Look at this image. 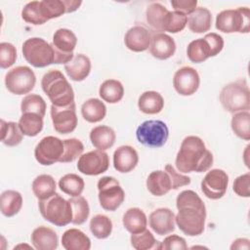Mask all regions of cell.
Instances as JSON below:
<instances>
[{
    "label": "cell",
    "mask_w": 250,
    "mask_h": 250,
    "mask_svg": "<svg viewBox=\"0 0 250 250\" xmlns=\"http://www.w3.org/2000/svg\"><path fill=\"white\" fill-rule=\"evenodd\" d=\"M176 168L182 173H201L213 165V155L202 139L197 136L186 137L180 146L175 160Z\"/></svg>",
    "instance_id": "6da1fadb"
},
{
    "label": "cell",
    "mask_w": 250,
    "mask_h": 250,
    "mask_svg": "<svg viewBox=\"0 0 250 250\" xmlns=\"http://www.w3.org/2000/svg\"><path fill=\"white\" fill-rule=\"evenodd\" d=\"M41 87L55 106H67L74 103L73 89L59 69L46 72L42 77Z\"/></svg>",
    "instance_id": "7a4b0ae2"
},
{
    "label": "cell",
    "mask_w": 250,
    "mask_h": 250,
    "mask_svg": "<svg viewBox=\"0 0 250 250\" xmlns=\"http://www.w3.org/2000/svg\"><path fill=\"white\" fill-rule=\"evenodd\" d=\"M223 107L230 112L248 111L250 108V91L246 79L240 78L223 87L220 93Z\"/></svg>",
    "instance_id": "3957f363"
},
{
    "label": "cell",
    "mask_w": 250,
    "mask_h": 250,
    "mask_svg": "<svg viewBox=\"0 0 250 250\" xmlns=\"http://www.w3.org/2000/svg\"><path fill=\"white\" fill-rule=\"evenodd\" d=\"M38 207L41 216L57 227H64L72 222L71 204L57 192L39 200Z\"/></svg>",
    "instance_id": "277c9868"
},
{
    "label": "cell",
    "mask_w": 250,
    "mask_h": 250,
    "mask_svg": "<svg viewBox=\"0 0 250 250\" xmlns=\"http://www.w3.org/2000/svg\"><path fill=\"white\" fill-rule=\"evenodd\" d=\"M216 28L224 33H248L250 26V10L247 7L229 9L216 17Z\"/></svg>",
    "instance_id": "5b68a950"
},
{
    "label": "cell",
    "mask_w": 250,
    "mask_h": 250,
    "mask_svg": "<svg viewBox=\"0 0 250 250\" xmlns=\"http://www.w3.org/2000/svg\"><path fill=\"white\" fill-rule=\"evenodd\" d=\"M21 51L25 61L34 67H46L54 63V49L43 38L26 39L22 44Z\"/></svg>",
    "instance_id": "8992f818"
},
{
    "label": "cell",
    "mask_w": 250,
    "mask_h": 250,
    "mask_svg": "<svg viewBox=\"0 0 250 250\" xmlns=\"http://www.w3.org/2000/svg\"><path fill=\"white\" fill-rule=\"evenodd\" d=\"M136 137L142 145L157 148L166 144L169 137V129L166 123L161 120H146L137 128Z\"/></svg>",
    "instance_id": "52a82bcc"
},
{
    "label": "cell",
    "mask_w": 250,
    "mask_h": 250,
    "mask_svg": "<svg viewBox=\"0 0 250 250\" xmlns=\"http://www.w3.org/2000/svg\"><path fill=\"white\" fill-rule=\"evenodd\" d=\"M98 190L100 205L106 211H115L125 199L123 188L113 177L105 176L101 178L98 182Z\"/></svg>",
    "instance_id": "ba28073f"
},
{
    "label": "cell",
    "mask_w": 250,
    "mask_h": 250,
    "mask_svg": "<svg viewBox=\"0 0 250 250\" xmlns=\"http://www.w3.org/2000/svg\"><path fill=\"white\" fill-rule=\"evenodd\" d=\"M36 77L33 70L26 65H20L9 70L5 75V85L15 95L29 93L35 86Z\"/></svg>",
    "instance_id": "9c48e42d"
},
{
    "label": "cell",
    "mask_w": 250,
    "mask_h": 250,
    "mask_svg": "<svg viewBox=\"0 0 250 250\" xmlns=\"http://www.w3.org/2000/svg\"><path fill=\"white\" fill-rule=\"evenodd\" d=\"M77 44L76 35L68 28H59L53 35L52 47L54 49V63L66 64L74 55L73 51Z\"/></svg>",
    "instance_id": "30bf717a"
},
{
    "label": "cell",
    "mask_w": 250,
    "mask_h": 250,
    "mask_svg": "<svg viewBox=\"0 0 250 250\" xmlns=\"http://www.w3.org/2000/svg\"><path fill=\"white\" fill-rule=\"evenodd\" d=\"M206 211L193 207H185L178 210L175 216V224L188 236H197L204 231Z\"/></svg>",
    "instance_id": "8fae6325"
},
{
    "label": "cell",
    "mask_w": 250,
    "mask_h": 250,
    "mask_svg": "<svg viewBox=\"0 0 250 250\" xmlns=\"http://www.w3.org/2000/svg\"><path fill=\"white\" fill-rule=\"evenodd\" d=\"M63 148V141L54 136H47L36 145L34 156L39 164L49 166L60 162Z\"/></svg>",
    "instance_id": "7c38bea8"
},
{
    "label": "cell",
    "mask_w": 250,
    "mask_h": 250,
    "mask_svg": "<svg viewBox=\"0 0 250 250\" xmlns=\"http://www.w3.org/2000/svg\"><path fill=\"white\" fill-rule=\"evenodd\" d=\"M228 185V174L222 169H212L201 181V191L207 198L217 200L226 194Z\"/></svg>",
    "instance_id": "4fadbf2b"
},
{
    "label": "cell",
    "mask_w": 250,
    "mask_h": 250,
    "mask_svg": "<svg viewBox=\"0 0 250 250\" xmlns=\"http://www.w3.org/2000/svg\"><path fill=\"white\" fill-rule=\"evenodd\" d=\"M109 167V157L104 150L96 149L82 154L77 162V169L84 175L97 176Z\"/></svg>",
    "instance_id": "5bb4252c"
},
{
    "label": "cell",
    "mask_w": 250,
    "mask_h": 250,
    "mask_svg": "<svg viewBox=\"0 0 250 250\" xmlns=\"http://www.w3.org/2000/svg\"><path fill=\"white\" fill-rule=\"evenodd\" d=\"M51 118L54 129L62 134L66 135L76 129L78 120L75 112V103L67 106L51 105Z\"/></svg>",
    "instance_id": "9a60e30c"
},
{
    "label": "cell",
    "mask_w": 250,
    "mask_h": 250,
    "mask_svg": "<svg viewBox=\"0 0 250 250\" xmlns=\"http://www.w3.org/2000/svg\"><path fill=\"white\" fill-rule=\"evenodd\" d=\"M200 78L196 69L191 66L179 68L173 77V86L176 92L182 96L193 95L199 87Z\"/></svg>",
    "instance_id": "2e32d148"
},
{
    "label": "cell",
    "mask_w": 250,
    "mask_h": 250,
    "mask_svg": "<svg viewBox=\"0 0 250 250\" xmlns=\"http://www.w3.org/2000/svg\"><path fill=\"white\" fill-rule=\"evenodd\" d=\"M176 51L175 40L164 32L150 33L149 53L157 60H167L171 58Z\"/></svg>",
    "instance_id": "e0dca14e"
},
{
    "label": "cell",
    "mask_w": 250,
    "mask_h": 250,
    "mask_svg": "<svg viewBox=\"0 0 250 250\" xmlns=\"http://www.w3.org/2000/svg\"><path fill=\"white\" fill-rule=\"evenodd\" d=\"M149 227L158 235H166L175 230V214L169 208H158L150 213Z\"/></svg>",
    "instance_id": "ac0fdd59"
},
{
    "label": "cell",
    "mask_w": 250,
    "mask_h": 250,
    "mask_svg": "<svg viewBox=\"0 0 250 250\" xmlns=\"http://www.w3.org/2000/svg\"><path fill=\"white\" fill-rule=\"evenodd\" d=\"M124 43L130 51L144 52L149 48L150 32L142 25H135L126 32Z\"/></svg>",
    "instance_id": "d6986e66"
},
{
    "label": "cell",
    "mask_w": 250,
    "mask_h": 250,
    "mask_svg": "<svg viewBox=\"0 0 250 250\" xmlns=\"http://www.w3.org/2000/svg\"><path fill=\"white\" fill-rule=\"evenodd\" d=\"M138 162V152L131 146H121L113 153V166L120 173L131 172Z\"/></svg>",
    "instance_id": "ffe728a7"
},
{
    "label": "cell",
    "mask_w": 250,
    "mask_h": 250,
    "mask_svg": "<svg viewBox=\"0 0 250 250\" xmlns=\"http://www.w3.org/2000/svg\"><path fill=\"white\" fill-rule=\"evenodd\" d=\"M30 239L33 247L37 250H55L59 244L57 232L45 226L36 228L32 231Z\"/></svg>",
    "instance_id": "44dd1931"
},
{
    "label": "cell",
    "mask_w": 250,
    "mask_h": 250,
    "mask_svg": "<svg viewBox=\"0 0 250 250\" xmlns=\"http://www.w3.org/2000/svg\"><path fill=\"white\" fill-rule=\"evenodd\" d=\"M64 70L71 80L82 81L91 71V61L86 55H74L73 59L64 64Z\"/></svg>",
    "instance_id": "7402d4cb"
},
{
    "label": "cell",
    "mask_w": 250,
    "mask_h": 250,
    "mask_svg": "<svg viewBox=\"0 0 250 250\" xmlns=\"http://www.w3.org/2000/svg\"><path fill=\"white\" fill-rule=\"evenodd\" d=\"M147 190L155 196H162L172 189L171 179L166 171L156 170L151 172L146 179Z\"/></svg>",
    "instance_id": "603a6c76"
},
{
    "label": "cell",
    "mask_w": 250,
    "mask_h": 250,
    "mask_svg": "<svg viewBox=\"0 0 250 250\" xmlns=\"http://www.w3.org/2000/svg\"><path fill=\"white\" fill-rule=\"evenodd\" d=\"M116 135L112 128L105 125L94 127L90 132L91 144L100 150L110 148L115 143Z\"/></svg>",
    "instance_id": "cb8c5ba5"
},
{
    "label": "cell",
    "mask_w": 250,
    "mask_h": 250,
    "mask_svg": "<svg viewBox=\"0 0 250 250\" xmlns=\"http://www.w3.org/2000/svg\"><path fill=\"white\" fill-rule=\"evenodd\" d=\"M62 245L65 250H89L90 238L78 229H69L62 236Z\"/></svg>",
    "instance_id": "d4e9b609"
},
{
    "label": "cell",
    "mask_w": 250,
    "mask_h": 250,
    "mask_svg": "<svg viewBox=\"0 0 250 250\" xmlns=\"http://www.w3.org/2000/svg\"><path fill=\"white\" fill-rule=\"evenodd\" d=\"M188 26L193 33H203L211 28L212 15L204 7H197L188 18Z\"/></svg>",
    "instance_id": "484cf974"
},
{
    "label": "cell",
    "mask_w": 250,
    "mask_h": 250,
    "mask_svg": "<svg viewBox=\"0 0 250 250\" xmlns=\"http://www.w3.org/2000/svg\"><path fill=\"white\" fill-rule=\"evenodd\" d=\"M122 223L124 228L130 233H138L146 229L147 219L142 209L138 207H132L124 213Z\"/></svg>",
    "instance_id": "4316f807"
},
{
    "label": "cell",
    "mask_w": 250,
    "mask_h": 250,
    "mask_svg": "<svg viewBox=\"0 0 250 250\" xmlns=\"http://www.w3.org/2000/svg\"><path fill=\"white\" fill-rule=\"evenodd\" d=\"M138 107L146 114L159 113L164 107L163 97L155 91L144 92L138 100Z\"/></svg>",
    "instance_id": "83f0119b"
},
{
    "label": "cell",
    "mask_w": 250,
    "mask_h": 250,
    "mask_svg": "<svg viewBox=\"0 0 250 250\" xmlns=\"http://www.w3.org/2000/svg\"><path fill=\"white\" fill-rule=\"evenodd\" d=\"M82 117L90 123L102 121L106 114V106L99 99L92 98L83 103L81 106Z\"/></svg>",
    "instance_id": "f1b7e54d"
},
{
    "label": "cell",
    "mask_w": 250,
    "mask_h": 250,
    "mask_svg": "<svg viewBox=\"0 0 250 250\" xmlns=\"http://www.w3.org/2000/svg\"><path fill=\"white\" fill-rule=\"evenodd\" d=\"M22 206L21 194L13 189H7L1 193V213L5 217H13L17 215Z\"/></svg>",
    "instance_id": "f546056e"
},
{
    "label": "cell",
    "mask_w": 250,
    "mask_h": 250,
    "mask_svg": "<svg viewBox=\"0 0 250 250\" xmlns=\"http://www.w3.org/2000/svg\"><path fill=\"white\" fill-rule=\"evenodd\" d=\"M99 95L104 102L116 104L120 102L124 96V87L122 83L116 79H107L100 86Z\"/></svg>",
    "instance_id": "4dcf8cb0"
},
{
    "label": "cell",
    "mask_w": 250,
    "mask_h": 250,
    "mask_svg": "<svg viewBox=\"0 0 250 250\" xmlns=\"http://www.w3.org/2000/svg\"><path fill=\"white\" fill-rule=\"evenodd\" d=\"M32 191L39 200L46 199L56 192V182L54 178L47 174L37 176L32 182Z\"/></svg>",
    "instance_id": "1f68e13d"
},
{
    "label": "cell",
    "mask_w": 250,
    "mask_h": 250,
    "mask_svg": "<svg viewBox=\"0 0 250 250\" xmlns=\"http://www.w3.org/2000/svg\"><path fill=\"white\" fill-rule=\"evenodd\" d=\"M23 134L19 123L1 119V142L7 146H16L22 141Z\"/></svg>",
    "instance_id": "d6a6232c"
},
{
    "label": "cell",
    "mask_w": 250,
    "mask_h": 250,
    "mask_svg": "<svg viewBox=\"0 0 250 250\" xmlns=\"http://www.w3.org/2000/svg\"><path fill=\"white\" fill-rule=\"evenodd\" d=\"M19 126L23 135L35 137L43 129V117L32 112L22 113L19 120Z\"/></svg>",
    "instance_id": "836d02e7"
},
{
    "label": "cell",
    "mask_w": 250,
    "mask_h": 250,
    "mask_svg": "<svg viewBox=\"0 0 250 250\" xmlns=\"http://www.w3.org/2000/svg\"><path fill=\"white\" fill-rule=\"evenodd\" d=\"M188 60L194 63H200L211 57L210 47L204 38H198L191 41L187 48Z\"/></svg>",
    "instance_id": "e575fe53"
},
{
    "label": "cell",
    "mask_w": 250,
    "mask_h": 250,
    "mask_svg": "<svg viewBox=\"0 0 250 250\" xmlns=\"http://www.w3.org/2000/svg\"><path fill=\"white\" fill-rule=\"evenodd\" d=\"M83 179L73 173L62 176L59 181L60 189L69 196H79L84 190Z\"/></svg>",
    "instance_id": "d590c367"
},
{
    "label": "cell",
    "mask_w": 250,
    "mask_h": 250,
    "mask_svg": "<svg viewBox=\"0 0 250 250\" xmlns=\"http://www.w3.org/2000/svg\"><path fill=\"white\" fill-rule=\"evenodd\" d=\"M230 127L233 133L244 141L250 140V113L249 111H240L233 113L230 121Z\"/></svg>",
    "instance_id": "8d00e7d4"
},
{
    "label": "cell",
    "mask_w": 250,
    "mask_h": 250,
    "mask_svg": "<svg viewBox=\"0 0 250 250\" xmlns=\"http://www.w3.org/2000/svg\"><path fill=\"white\" fill-rule=\"evenodd\" d=\"M168 13L165 6L160 3H151L146 10V19L147 23L156 32H163V20Z\"/></svg>",
    "instance_id": "74e56055"
},
{
    "label": "cell",
    "mask_w": 250,
    "mask_h": 250,
    "mask_svg": "<svg viewBox=\"0 0 250 250\" xmlns=\"http://www.w3.org/2000/svg\"><path fill=\"white\" fill-rule=\"evenodd\" d=\"M89 227L93 235L99 239H104L108 237L112 231L111 220L103 214L95 215L91 219Z\"/></svg>",
    "instance_id": "f35d334b"
},
{
    "label": "cell",
    "mask_w": 250,
    "mask_h": 250,
    "mask_svg": "<svg viewBox=\"0 0 250 250\" xmlns=\"http://www.w3.org/2000/svg\"><path fill=\"white\" fill-rule=\"evenodd\" d=\"M72 208V224L82 225L86 222L90 214L88 201L81 195L72 196L68 199Z\"/></svg>",
    "instance_id": "ab89813d"
},
{
    "label": "cell",
    "mask_w": 250,
    "mask_h": 250,
    "mask_svg": "<svg viewBox=\"0 0 250 250\" xmlns=\"http://www.w3.org/2000/svg\"><path fill=\"white\" fill-rule=\"evenodd\" d=\"M21 113L32 112L40 115L41 117L45 116L46 113V103L44 99L36 94L26 95L21 104Z\"/></svg>",
    "instance_id": "60d3db41"
},
{
    "label": "cell",
    "mask_w": 250,
    "mask_h": 250,
    "mask_svg": "<svg viewBox=\"0 0 250 250\" xmlns=\"http://www.w3.org/2000/svg\"><path fill=\"white\" fill-rule=\"evenodd\" d=\"M188 22V17L180 12L176 11H168L164 20L162 28L163 31H167L170 33H178L182 31Z\"/></svg>",
    "instance_id": "b9f144b4"
},
{
    "label": "cell",
    "mask_w": 250,
    "mask_h": 250,
    "mask_svg": "<svg viewBox=\"0 0 250 250\" xmlns=\"http://www.w3.org/2000/svg\"><path fill=\"white\" fill-rule=\"evenodd\" d=\"M131 245L136 250H148L152 248H158L159 242L154 238L153 234L148 230L145 229L138 233H132L130 237Z\"/></svg>",
    "instance_id": "7bdbcfd3"
},
{
    "label": "cell",
    "mask_w": 250,
    "mask_h": 250,
    "mask_svg": "<svg viewBox=\"0 0 250 250\" xmlns=\"http://www.w3.org/2000/svg\"><path fill=\"white\" fill-rule=\"evenodd\" d=\"M176 207L178 210L185 207H193L201 211H206V207L202 199L196 192L190 189L183 190L178 194L176 198Z\"/></svg>",
    "instance_id": "ee69618b"
},
{
    "label": "cell",
    "mask_w": 250,
    "mask_h": 250,
    "mask_svg": "<svg viewBox=\"0 0 250 250\" xmlns=\"http://www.w3.org/2000/svg\"><path fill=\"white\" fill-rule=\"evenodd\" d=\"M63 153L60 159V162L68 163L74 161L78 156L82 155L84 150V146L82 142L78 139L71 138L63 140Z\"/></svg>",
    "instance_id": "f6af8a7d"
},
{
    "label": "cell",
    "mask_w": 250,
    "mask_h": 250,
    "mask_svg": "<svg viewBox=\"0 0 250 250\" xmlns=\"http://www.w3.org/2000/svg\"><path fill=\"white\" fill-rule=\"evenodd\" d=\"M21 18L24 21L34 25H40L47 21L42 15L40 1L28 2L21 11Z\"/></svg>",
    "instance_id": "bcb514c9"
},
{
    "label": "cell",
    "mask_w": 250,
    "mask_h": 250,
    "mask_svg": "<svg viewBox=\"0 0 250 250\" xmlns=\"http://www.w3.org/2000/svg\"><path fill=\"white\" fill-rule=\"evenodd\" d=\"M40 8L42 15L47 21L66 13V7L63 0H42L40 1Z\"/></svg>",
    "instance_id": "7dc6e473"
},
{
    "label": "cell",
    "mask_w": 250,
    "mask_h": 250,
    "mask_svg": "<svg viewBox=\"0 0 250 250\" xmlns=\"http://www.w3.org/2000/svg\"><path fill=\"white\" fill-rule=\"evenodd\" d=\"M17 60V49L9 42L0 43V66L5 69L12 66Z\"/></svg>",
    "instance_id": "c3c4849f"
},
{
    "label": "cell",
    "mask_w": 250,
    "mask_h": 250,
    "mask_svg": "<svg viewBox=\"0 0 250 250\" xmlns=\"http://www.w3.org/2000/svg\"><path fill=\"white\" fill-rule=\"evenodd\" d=\"M233 191L241 197L250 196V173H245L238 176L232 185Z\"/></svg>",
    "instance_id": "681fc988"
},
{
    "label": "cell",
    "mask_w": 250,
    "mask_h": 250,
    "mask_svg": "<svg viewBox=\"0 0 250 250\" xmlns=\"http://www.w3.org/2000/svg\"><path fill=\"white\" fill-rule=\"evenodd\" d=\"M157 249H162V250H186L188 249V245L186 243L185 238L172 234L164 238L162 242H159L158 248Z\"/></svg>",
    "instance_id": "f907efd6"
},
{
    "label": "cell",
    "mask_w": 250,
    "mask_h": 250,
    "mask_svg": "<svg viewBox=\"0 0 250 250\" xmlns=\"http://www.w3.org/2000/svg\"><path fill=\"white\" fill-rule=\"evenodd\" d=\"M165 171L168 173L171 183H172V189H177L181 187L188 186L190 184V178L188 176H185L183 174L178 173L175 168L171 164L165 165Z\"/></svg>",
    "instance_id": "816d5d0a"
},
{
    "label": "cell",
    "mask_w": 250,
    "mask_h": 250,
    "mask_svg": "<svg viewBox=\"0 0 250 250\" xmlns=\"http://www.w3.org/2000/svg\"><path fill=\"white\" fill-rule=\"evenodd\" d=\"M203 38L207 41V43L210 47L211 57L217 56L223 50L224 39L221 35H219L215 32H210V33H207Z\"/></svg>",
    "instance_id": "f5cc1de1"
},
{
    "label": "cell",
    "mask_w": 250,
    "mask_h": 250,
    "mask_svg": "<svg viewBox=\"0 0 250 250\" xmlns=\"http://www.w3.org/2000/svg\"><path fill=\"white\" fill-rule=\"evenodd\" d=\"M171 5L176 12H180L184 15H190L197 8L196 0H173Z\"/></svg>",
    "instance_id": "db71d44e"
},
{
    "label": "cell",
    "mask_w": 250,
    "mask_h": 250,
    "mask_svg": "<svg viewBox=\"0 0 250 250\" xmlns=\"http://www.w3.org/2000/svg\"><path fill=\"white\" fill-rule=\"evenodd\" d=\"M249 239L247 238H237L230 245V249H249Z\"/></svg>",
    "instance_id": "11a10c76"
},
{
    "label": "cell",
    "mask_w": 250,
    "mask_h": 250,
    "mask_svg": "<svg viewBox=\"0 0 250 250\" xmlns=\"http://www.w3.org/2000/svg\"><path fill=\"white\" fill-rule=\"evenodd\" d=\"M63 2L66 7V13H72L76 11L82 4L81 1H75V0H63Z\"/></svg>",
    "instance_id": "9f6ffc18"
}]
</instances>
